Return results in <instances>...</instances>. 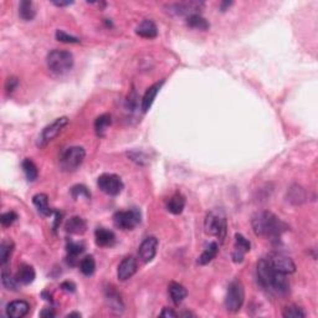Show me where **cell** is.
I'll return each mask as SVG.
<instances>
[{
    "label": "cell",
    "instance_id": "1",
    "mask_svg": "<svg viewBox=\"0 0 318 318\" xmlns=\"http://www.w3.org/2000/svg\"><path fill=\"white\" fill-rule=\"evenodd\" d=\"M254 233L265 239H277L287 230V225L271 211H258L251 220Z\"/></svg>",
    "mask_w": 318,
    "mask_h": 318
},
{
    "label": "cell",
    "instance_id": "2",
    "mask_svg": "<svg viewBox=\"0 0 318 318\" xmlns=\"http://www.w3.org/2000/svg\"><path fill=\"white\" fill-rule=\"evenodd\" d=\"M204 229L208 235L216 236L223 241L226 235V229H228L225 213L221 209H213L209 211L206 214L205 221H204Z\"/></svg>",
    "mask_w": 318,
    "mask_h": 318
},
{
    "label": "cell",
    "instance_id": "3",
    "mask_svg": "<svg viewBox=\"0 0 318 318\" xmlns=\"http://www.w3.org/2000/svg\"><path fill=\"white\" fill-rule=\"evenodd\" d=\"M46 63H48L49 70L53 73L65 75L73 67L75 60H73V55L70 51L53 50L51 53H49Z\"/></svg>",
    "mask_w": 318,
    "mask_h": 318
},
{
    "label": "cell",
    "instance_id": "4",
    "mask_svg": "<svg viewBox=\"0 0 318 318\" xmlns=\"http://www.w3.org/2000/svg\"><path fill=\"white\" fill-rule=\"evenodd\" d=\"M86 157V150L82 147H70L64 150L60 155V169L63 172H75L83 163Z\"/></svg>",
    "mask_w": 318,
    "mask_h": 318
},
{
    "label": "cell",
    "instance_id": "5",
    "mask_svg": "<svg viewBox=\"0 0 318 318\" xmlns=\"http://www.w3.org/2000/svg\"><path fill=\"white\" fill-rule=\"evenodd\" d=\"M245 301V288L240 280H234L229 285L225 297V307L229 312H238Z\"/></svg>",
    "mask_w": 318,
    "mask_h": 318
},
{
    "label": "cell",
    "instance_id": "6",
    "mask_svg": "<svg viewBox=\"0 0 318 318\" xmlns=\"http://www.w3.org/2000/svg\"><path fill=\"white\" fill-rule=\"evenodd\" d=\"M140 219H142L140 211L133 208L126 211H117L113 215V223L122 230H132L140 223Z\"/></svg>",
    "mask_w": 318,
    "mask_h": 318
},
{
    "label": "cell",
    "instance_id": "7",
    "mask_svg": "<svg viewBox=\"0 0 318 318\" xmlns=\"http://www.w3.org/2000/svg\"><path fill=\"white\" fill-rule=\"evenodd\" d=\"M68 125V118L67 117H60L58 120L54 121L53 123H50L49 126H46L45 128L41 132L40 137H39L38 145L39 147H46L51 140L55 139L61 132H63L64 128Z\"/></svg>",
    "mask_w": 318,
    "mask_h": 318
},
{
    "label": "cell",
    "instance_id": "8",
    "mask_svg": "<svg viewBox=\"0 0 318 318\" xmlns=\"http://www.w3.org/2000/svg\"><path fill=\"white\" fill-rule=\"evenodd\" d=\"M97 186L101 191L105 194L111 196H116L118 194H121V191H123V182L121 179V177L116 176V174H102L98 177Z\"/></svg>",
    "mask_w": 318,
    "mask_h": 318
},
{
    "label": "cell",
    "instance_id": "9",
    "mask_svg": "<svg viewBox=\"0 0 318 318\" xmlns=\"http://www.w3.org/2000/svg\"><path fill=\"white\" fill-rule=\"evenodd\" d=\"M266 261L271 266V268L273 271H276V272L290 275V273H293L296 271V265L292 261V258L283 255V254H270L266 257Z\"/></svg>",
    "mask_w": 318,
    "mask_h": 318
},
{
    "label": "cell",
    "instance_id": "10",
    "mask_svg": "<svg viewBox=\"0 0 318 318\" xmlns=\"http://www.w3.org/2000/svg\"><path fill=\"white\" fill-rule=\"evenodd\" d=\"M158 245H159V241L155 236H148L143 240V243L140 244L139 249H138V255H139V258L144 263L150 262L153 258L157 255Z\"/></svg>",
    "mask_w": 318,
    "mask_h": 318
},
{
    "label": "cell",
    "instance_id": "11",
    "mask_svg": "<svg viewBox=\"0 0 318 318\" xmlns=\"http://www.w3.org/2000/svg\"><path fill=\"white\" fill-rule=\"evenodd\" d=\"M204 6V3H199V1H184V3H177L173 5H169V9H172L171 13L176 14V15L184 16L189 18L194 14H200V9Z\"/></svg>",
    "mask_w": 318,
    "mask_h": 318
},
{
    "label": "cell",
    "instance_id": "12",
    "mask_svg": "<svg viewBox=\"0 0 318 318\" xmlns=\"http://www.w3.org/2000/svg\"><path fill=\"white\" fill-rule=\"evenodd\" d=\"M138 270V263L137 260H135L133 256H128V257H125L121 263L118 265L117 270V277L120 281H127L129 280L130 277L134 276V273L137 272Z\"/></svg>",
    "mask_w": 318,
    "mask_h": 318
},
{
    "label": "cell",
    "instance_id": "13",
    "mask_svg": "<svg viewBox=\"0 0 318 318\" xmlns=\"http://www.w3.org/2000/svg\"><path fill=\"white\" fill-rule=\"evenodd\" d=\"M256 272H257L258 283H260L263 288H266V290H270L271 281H272V277L276 271H273L272 268H271V266L268 265L266 258H262V260L258 261Z\"/></svg>",
    "mask_w": 318,
    "mask_h": 318
},
{
    "label": "cell",
    "instance_id": "14",
    "mask_svg": "<svg viewBox=\"0 0 318 318\" xmlns=\"http://www.w3.org/2000/svg\"><path fill=\"white\" fill-rule=\"evenodd\" d=\"M251 249V244L248 239L241 234H236L235 235V246H234L233 251V260L234 262L240 263L243 262L244 256L246 253H249Z\"/></svg>",
    "mask_w": 318,
    "mask_h": 318
},
{
    "label": "cell",
    "instance_id": "15",
    "mask_svg": "<svg viewBox=\"0 0 318 318\" xmlns=\"http://www.w3.org/2000/svg\"><path fill=\"white\" fill-rule=\"evenodd\" d=\"M30 311V305L24 300H16L6 306V316L11 318H23Z\"/></svg>",
    "mask_w": 318,
    "mask_h": 318
},
{
    "label": "cell",
    "instance_id": "16",
    "mask_svg": "<svg viewBox=\"0 0 318 318\" xmlns=\"http://www.w3.org/2000/svg\"><path fill=\"white\" fill-rule=\"evenodd\" d=\"M163 85H164V80H162L161 82L154 83V85L150 86L149 88H147V91H145V93L142 97V105H140L143 112H148V111L150 110L155 97H157V95L159 93V91H161L162 86Z\"/></svg>",
    "mask_w": 318,
    "mask_h": 318
},
{
    "label": "cell",
    "instance_id": "17",
    "mask_svg": "<svg viewBox=\"0 0 318 318\" xmlns=\"http://www.w3.org/2000/svg\"><path fill=\"white\" fill-rule=\"evenodd\" d=\"M65 230L66 233L73 234V235H82L87 230V223L80 216H72L66 221Z\"/></svg>",
    "mask_w": 318,
    "mask_h": 318
},
{
    "label": "cell",
    "instance_id": "18",
    "mask_svg": "<svg viewBox=\"0 0 318 318\" xmlns=\"http://www.w3.org/2000/svg\"><path fill=\"white\" fill-rule=\"evenodd\" d=\"M95 239L96 244L102 248H107V246H112L116 241V235L113 231L107 230L105 228H98L95 231Z\"/></svg>",
    "mask_w": 318,
    "mask_h": 318
},
{
    "label": "cell",
    "instance_id": "19",
    "mask_svg": "<svg viewBox=\"0 0 318 318\" xmlns=\"http://www.w3.org/2000/svg\"><path fill=\"white\" fill-rule=\"evenodd\" d=\"M135 33H137V35H139L140 38L153 39V38H157L158 29H157V25H155L152 20L145 19V20H143L142 23L137 26Z\"/></svg>",
    "mask_w": 318,
    "mask_h": 318
},
{
    "label": "cell",
    "instance_id": "20",
    "mask_svg": "<svg viewBox=\"0 0 318 318\" xmlns=\"http://www.w3.org/2000/svg\"><path fill=\"white\" fill-rule=\"evenodd\" d=\"M35 270L30 265H21L16 272L15 277L20 285H30L35 280Z\"/></svg>",
    "mask_w": 318,
    "mask_h": 318
},
{
    "label": "cell",
    "instance_id": "21",
    "mask_svg": "<svg viewBox=\"0 0 318 318\" xmlns=\"http://www.w3.org/2000/svg\"><path fill=\"white\" fill-rule=\"evenodd\" d=\"M186 208V198L181 193H176L167 203V210L174 215H179L183 213Z\"/></svg>",
    "mask_w": 318,
    "mask_h": 318
},
{
    "label": "cell",
    "instance_id": "22",
    "mask_svg": "<svg viewBox=\"0 0 318 318\" xmlns=\"http://www.w3.org/2000/svg\"><path fill=\"white\" fill-rule=\"evenodd\" d=\"M33 203H34V205L36 206V209H38V211L41 214V215L51 216L54 213H55V211H54L53 209H50V206H49V198L46 194L40 193V194H36V195H34Z\"/></svg>",
    "mask_w": 318,
    "mask_h": 318
},
{
    "label": "cell",
    "instance_id": "23",
    "mask_svg": "<svg viewBox=\"0 0 318 318\" xmlns=\"http://www.w3.org/2000/svg\"><path fill=\"white\" fill-rule=\"evenodd\" d=\"M169 295L174 305H181L188 296V291L183 285L178 282H172L169 285Z\"/></svg>",
    "mask_w": 318,
    "mask_h": 318
},
{
    "label": "cell",
    "instance_id": "24",
    "mask_svg": "<svg viewBox=\"0 0 318 318\" xmlns=\"http://www.w3.org/2000/svg\"><path fill=\"white\" fill-rule=\"evenodd\" d=\"M106 301H107L108 306L111 307V310L116 311V312H122L123 308H125V305H123V301L121 298V296L116 292L113 288H108L106 291Z\"/></svg>",
    "mask_w": 318,
    "mask_h": 318
},
{
    "label": "cell",
    "instance_id": "25",
    "mask_svg": "<svg viewBox=\"0 0 318 318\" xmlns=\"http://www.w3.org/2000/svg\"><path fill=\"white\" fill-rule=\"evenodd\" d=\"M218 253H219L218 243L213 241V243L209 244L208 248H206L205 250L203 251V254H201V255L199 256L198 263H199V265H201V266L208 265L209 262H211V261H213L214 258L216 257Z\"/></svg>",
    "mask_w": 318,
    "mask_h": 318
},
{
    "label": "cell",
    "instance_id": "26",
    "mask_svg": "<svg viewBox=\"0 0 318 318\" xmlns=\"http://www.w3.org/2000/svg\"><path fill=\"white\" fill-rule=\"evenodd\" d=\"M35 15L36 9L33 1H30V0H23L20 3V5H19V16H20L23 20L30 21L35 18Z\"/></svg>",
    "mask_w": 318,
    "mask_h": 318
},
{
    "label": "cell",
    "instance_id": "27",
    "mask_svg": "<svg viewBox=\"0 0 318 318\" xmlns=\"http://www.w3.org/2000/svg\"><path fill=\"white\" fill-rule=\"evenodd\" d=\"M112 123V117L108 113H105V115H101L96 118L95 121V132L98 137H103L107 132L108 127Z\"/></svg>",
    "mask_w": 318,
    "mask_h": 318
},
{
    "label": "cell",
    "instance_id": "28",
    "mask_svg": "<svg viewBox=\"0 0 318 318\" xmlns=\"http://www.w3.org/2000/svg\"><path fill=\"white\" fill-rule=\"evenodd\" d=\"M67 261L71 266H73L77 261V257L85 251V246L81 243H68L67 244Z\"/></svg>",
    "mask_w": 318,
    "mask_h": 318
},
{
    "label": "cell",
    "instance_id": "29",
    "mask_svg": "<svg viewBox=\"0 0 318 318\" xmlns=\"http://www.w3.org/2000/svg\"><path fill=\"white\" fill-rule=\"evenodd\" d=\"M187 24H188L189 28L195 29V30L205 31L210 28V24L200 14H194V15H191L189 18H187Z\"/></svg>",
    "mask_w": 318,
    "mask_h": 318
},
{
    "label": "cell",
    "instance_id": "30",
    "mask_svg": "<svg viewBox=\"0 0 318 318\" xmlns=\"http://www.w3.org/2000/svg\"><path fill=\"white\" fill-rule=\"evenodd\" d=\"M21 168H23L24 174H25L26 179H28L29 182H35L36 179H38L39 177L38 167L35 166V163H34L31 159H29V158L24 159L23 163H21Z\"/></svg>",
    "mask_w": 318,
    "mask_h": 318
},
{
    "label": "cell",
    "instance_id": "31",
    "mask_svg": "<svg viewBox=\"0 0 318 318\" xmlns=\"http://www.w3.org/2000/svg\"><path fill=\"white\" fill-rule=\"evenodd\" d=\"M287 198H288V201H291L292 204H296V205H297V204H302L303 201H305L306 193L300 186L295 184V186L291 187L290 191H288Z\"/></svg>",
    "mask_w": 318,
    "mask_h": 318
},
{
    "label": "cell",
    "instance_id": "32",
    "mask_svg": "<svg viewBox=\"0 0 318 318\" xmlns=\"http://www.w3.org/2000/svg\"><path fill=\"white\" fill-rule=\"evenodd\" d=\"M14 251V243L10 240H4L0 245V263L5 266Z\"/></svg>",
    "mask_w": 318,
    "mask_h": 318
},
{
    "label": "cell",
    "instance_id": "33",
    "mask_svg": "<svg viewBox=\"0 0 318 318\" xmlns=\"http://www.w3.org/2000/svg\"><path fill=\"white\" fill-rule=\"evenodd\" d=\"M1 282H3L4 287L9 291H16L19 285H20L16 280V277L11 276V273L6 271L5 268H3V272H1Z\"/></svg>",
    "mask_w": 318,
    "mask_h": 318
},
{
    "label": "cell",
    "instance_id": "34",
    "mask_svg": "<svg viewBox=\"0 0 318 318\" xmlns=\"http://www.w3.org/2000/svg\"><path fill=\"white\" fill-rule=\"evenodd\" d=\"M96 270V261L93 258V256H86L81 260L80 262V271L85 276L93 275Z\"/></svg>",
    "mask_w": 318,
    "mask_h": 318
},
{
    "label": "cell",
    "instance_id": "35",
    "mask_svg": "<svg viewBox=\"0 0 318 318\" xmlns=\"http://www.w3.org/2000/svg\"><path fill=\"white\" fill-rule=\"evenodd\" d=\"M282 316L286 318H305L306 313L302 308H300L298 306L291 305L283 310Z\"/></svg>",
    "mask_w": 318,
    "mask_h": 318
},
{
    "label": "cell",
    "instance_id": "36",
    "mask_svg": "<svg viewBox=\"0 0 318 318\" xmlns=\"http://www.w3.org/2000/svg\"><path fill=\"white\" fill-rule=\"evenodd\" d=\"M71 195H72L73 199H78V198L90 199L91 198V193L88 191V189L86 188L85 186H80V184L71 188Z\"/></svg>",
    "mask_w": 318,
    "mask_h": 318
},
{
    "label": "cell",
    "instance_id": "37",
    "mask_svg": "<svg viewBox=\"0 0 318 318\" xmlns=\"http://www.w3.org/2000/svg\"><path fill=\"white\" fill-rule=\"evenodd\" d=\"M16 220H18V214L15 211H8V213L1 214V216H0V223L4 228L11 226Z\"/></svg>",
    "mask_w": 318,
    "mask_h": 318
},
{
    "label": "cell",
    "instance_id": "38",
    "mask_svg": "<svg viewBox=\"0 0 318 318\" xmlns=\"http://www.w3.org/2000/svg\"><path fill=\"white\" fill-rule=\"evenodd\" d=\"M56 39H58L59 41H61V43H66V44H78L81 41L80 39L76 38V36L68 35L67 33H65V31L63 30L56 31Z\"/></svg>",
    "mask_w": 318,
    "mask_h": 318
},
{
    "label": "cell",
    "instance_id": "39",
    "mask_svg": "<svg viewBox=\"0 0 318 318\" xmlns=\"http://www.w3.org/2000/svg\"><path fill=\"white\" fill-rule=\"evenodd\" d=\"M18 80H16L15 77H9L8 81H6V85H5V88H6V92L8 93H11L16 88V86H18Z\"/></svg>",
    "mask_w": 318,
    "mask_h": 318
},
{
    "label": "cell",
    "instance_id": "40",
    "mask_svg": "<svg viewBox=\"0 0 318 318\" xmlns=\"http://www.w3.org/2000/svg\"><path fill=\"white\" fill-rule=\"evenodd\" d=\"M61 288H63L64 291H66V292H71V293L76 291L75 283L70 282V281H66V282L61 283Z\"/></svg>",
    "mask_w": 318,
    "mask_h": 318
},
{
    "label": "cell",
    "instance_id": "41",
    "mask_svg": "<svg viewBox=\"0 0 318 318\" xmlns=\"http://www.w3.org/2000/svg\"><path fill=\"white\" fill-rule=\"evenodd\" d=\"M40 316L41 317H45V318H54L56 316V313L53 308H45L44 311H41Z\"/></svg>",
    "mask_w": 318,
    "mask_h": 318
},
{
    "label": "cell",
    "instance_id": "42",
    "mask_svg": "<svg viewBox=\"0 0 318 318\" xmlns=\"http://www.w3.org/2000/svg\"><path fill=\"white\" fill-rule=\"evenodd\" d=\"M161 316L162 317H178L177 312H174V311L171 310V308H164V310L161 312Z\"/></svg>",
    "mask_w": 318,
    "mask_h": 318
},
{
    "label": "cell",
    "instance_id": "43",
    "mask_svg": "<svg viewBox=\"0 0 318 318\" xmlns=\"http://www.w3.org/2000/svg\"><path fill=\"white\" fill-rule=\"evenodd\" d=\"M61 219H63V213H60V211H55V223H54V231L58 230V228L60 226Z\"/></svg>",
    "mask_w": 318,
    "mask_h": 318
},
{
    "label": "cell",
    "instance_id": "44",
    "mask_svg": "<svg viewBox=\"0 0 318 318\" xmlns=\"http://www.w3.org/2000/svg\"><path fill=\"white\" fill-rule=\"evenodd\" d=\"M231 5H233V1H223V3L220 4V10L225 11L226 9L230 8Z\"/></svg>",
    "mask_w": 318,
    "mask_h": 318
},
{
    "label": "cell",
    "instance_id": "45",
    "mask_svg": "<svg viewBox=\"0 0 318 318\" xmlns=\"http://www.w3.org/2000/svg\"><path fill=\"white\" fill-rule=\"evenodd\" d=\"M56 6H67L72 4V1H53Z\"/></svg>",
    "mask_w": 318,
    "mask_h": 318
},
{
    "label": "cell",
    "instance_id": "46",
    "mask_svg": "<svg viewBox=\"0 0 318 318\" xmlns=\"http://www.w3.org/2000/svg\"><path fill=\"white\" fill-rule=\"evenodd\" d=\"M66 317H81V313H77V312H72V313H68Z\"/></svg>",
    "mask_w": 318,
    "mask_h": 318
}]
</instances>
